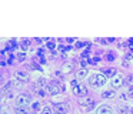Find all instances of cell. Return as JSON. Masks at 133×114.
I'll list each match as a JSON object with an SVG mask.
<instances>
[{
  "mask_svg": "<svg viewBox=\"0 0 133 114\" xmlns=\"http://www.w3.org/2000/svg\"><path fill=\"white\" fill-rule=\"evenodd\" d=\"M97 114H112V108L109 105H102L97 108Z\"/></svg>",
  "mask_w": 133,
  "mask_h": 114,
  "instance_id": "cell-6",
  "label": "cell"
},
{
  "mask_svg": "<svg viewBox=\"0 0 133 114\" xmlns=\"http://www.w3.org/2000/svg\"><path fill=\"white\" fill-rule=\"evenodd\" d=\"M63 90H64V86H60V84H57V83H52V84L49 86V93L50 94H59Z\"/></svg>",
  "mask_w": 133,
  "mask_h": 114,
  "instance_id": "cell-2",
  "label": "cell"
},
{
  "mask_svg": "<svg viewBox=\"0 0 133 114\" xmlns=\"http://www.w3.org/2000/svg\"><path fill=\"white\" fill-rule=\"evenodd\" d=\"M2 114H9V113H7V111H4V110H3V111H2Z\"/></svg>",
  "mask_w": 133,
  "mask_h": 114,
  "instance_id": "cell-24",
  "label": "cell"
},
{
  "mask_svg": "<svg viewBox=\"0 0 133 114\" xmlns=\"http://www.w3.org/2000/svg\"><path fill=\"white\" fill-rule=\"evenodd\" d=\"M89 83L93 86V87H100L106 83V76L104 74H95V76L90 77Z\"/></svg>",
  "mask_w": 133,
  "mask_h": 114,
  "instance_id": "cell-1",
  "label": "cell"
},
{
  "mask_svg": "<svg viewBox=\"0 0 133 114\" xmlns=\"http://www.w3.org/2000/svg\"><path fill=\"white\" fill-rule=\"evenodd\" d=\"M55 114H60V113H55Z\"/></svg>",
  "mask_w": 133,
  "mask_h": 114,
  "instance_id": "cell-25",
  "label": "cell"
},
{
  "mask_svg": "<svg viewBox=\"0 0 133 114\" xmlns=\"http://www.w3.org/2000/svg\"><path fill=\"white\" fill-rule=\"evenodd\" d=\"M76 76H77V79H84V77L87 76V68H82V70H79L77 73H76Z\"/></svg>",
  "mask_w": 133,
  "mask_h": 114,
  "instance_id": "cell-7",
  "label": "cell"
},
{
  "mask_svg": "<svg viewBox=\"0 0 133 114\" xmlns=\"http://www.w3.org/2000/svg\"><path fill=\"white\" fill-rule=\"evenodd\" d=\"M113 59H115V57H113V54H112V53L107 54V60H113Z\"/></svg>",
  "mask_w": 133,
  "mask_h": 114,
  "instance_id": "cell-22",
  "label": "cell"
},
{
  "mask_svg": "<svg viewBox=\"0 0 133 114\" xmlns=\"http://www.w3.org/2000/svg\"><path fill=\"white\" fill-rule=\"evenodd\" d=\"M64 71H66V73H70V71H72V67H70L69 64H67V66H64Z\"/></svg>",
  "mask_w": 133,
  "mask_h": 114,
  "instance_id": "cell-17",
  "label": "cell"
},
{
  "mask_svg": "<svg viewBox=\"0 0 133 114\" xmlns=\"http://www.w3.org/2000/svg\"><path fill=\"white\" fill-rule=\"evenodd\" d=\"M16 76H17V79H20V80H27V79H29V74L24 73V71H17Z\"/></svg>",
  "mask_w": 133,
  "mask_h": 114,
  "instance_id": "cell-10",
  "label": "cell"
},
{
  "mask_svg": "<svg viewBox=\"0 0 133 114\" xmlns=\"http://www.w3.org/2000/svg\"><path fill=\"white\" fill-rule=\"evenodd\" d=\"M19 59H20V60H23V59H24V54H23V53H22V54H19Z\"/></svg>",
  "mask_w": 133,
  "mask_h": 114,
  "instance_id": "cell-23",
  "label": "cell"
},
{
  "mask_svg": "<svg viewBox=\"0 0 133 114\" xmlns=\"http://www.w3.org/2000/svg\"><path fill=\"white\" fill-rule=\"evenodd\" d=\"M129 96H130V97H133V86L129 88Z\"/></svg>",
  "mask_w": 133,
  "mask_h": 114,
  "instance_id": "cell-21",
  "label": "cell"
},
{
  "mask_svg": "<svg viewBox=\"0 0 133 114\" xmlns=\"http://www.w3.org/2000/svg\"><path fill=\"white\" fill-rule=\"evenodd\" d=\"M123 77H122V76H115V77H113V80H112V86H113V87H115V88H120L122 87V86H123Z\"/></svg>",
  "mask_w": 133,
  "mask_h": 114,
  "instance_id": "cell-4",
  "label": "cell"
},
{
  "mask_svg": "<svg viewBox=\"0 0 133 114\" xmlns=\"http://www.w3.org/2000/svg\"><path fill=\"white\" fill-rule=\"evenodd\" d=\"M127 81H129V83H130V84H132V86H133V74H130V76H129V77H127Z\"/></svg>",
  "mask_w": 133,
  "mask_h": 114,
  "instance_id": "cell-19",
  "label": "cell"
},
{
  "mask_svg": "<svg viewBox=\"0 0 133 114\" xmlns=\"http://www.w3.org/2000/svg\"><path fill=\"white\" fill-rule=\"evenodd\" d=\"M20 47L23 48V50H29V47H30V41H27V40H24V41H22Z\"/></svg>",
  "mask_w": 133,
  "mask_h": 114,
  "instance_id": "cell-12",
  "label": "cell"
},
{
  "mask_svg": "<svg viewBox=\"0 0 133 114\" xmlns=\"http://www.w3.org/2000/svg\"><path fill=\"white\" fill-rule=\"evenodd\" d=\"M47 47H49V48H55V41H49V43H47Z\"/></svg>",
  "mask_w": 133,
  "mask_h": 114,
  "instance_id": "cell-18",
  "label": "cell"
},
{
  "mask_svg": "<svg viewBox=\"0 0 133 114\" xmlns=\"http://www.w3.org/2000/svg\"><path fill=\"white\" fill-rule=\"evenodd\" d=\"M79 90H80V93H86V87H84V86L83 84H80V86H79Z\"/></svg>",
  "mask_w": 133,
  "mask_h": 114,
  "instance_id": "cell-16",
  "label": "cell"
},
{
  "mask_svg": "<svg viewBox=\"0 0 133 114\" xmlns=\"http://www.w3.org/2000/svg\"><path fill=\"white\" fill-rule=\"evenodd\" d=\"M44 84H46V80H44V79H39L37 80V86H39V87H42V86H44Z\"/></svg>",
  "mask_w": 133,
  "mask_h": 114,
  "instance_id": "cell-13",
  "label": "cell"
},
{
  "mask_svg": "<svg viewBox=\"0 0 133 114\" xmlns=\"http://www.w3.org/2000/svg\"><path fill=\"white\" fill-rule=\"evenodd\" d=\"M42 114H50V107H44L43 111H42Z\"/></svg>",
  "mask_w": 133,
  "mask_h": 114,
  "instance_id": "cell-15",
  "label": "cell"
},
{
  "mask_svg": "<svg viewBox=\"0 0 133 114\" xmlns=\"http://www.w3.org/2000/svg\"><path fill=\"white\" fill-rule=\"evenodd\" d=\"M16 111H17V114H30L27 108H24V107H17V105H16Z\"/></svg>",
  "mask_w": 133,
  "mask_h": 114,
  "instance_id": "cell-11",
  "label": "cell"
},
{
  "mask_svg": "<svg viewBox=\"0 0 133 114\" xmlns=\"http://www.w3.org/2000/svg\"><path fill=\"white\" fill-rule=\"evenodd\" d=\"M103 73H104V76H109V77H115L116 76V71L113 70V68H104Z\"/></svg>",
  "mask_w": 133,
  "mask_h": 114,
  "instance_id": "cell-9",
  "label": "cell"
},
{
  "mask_svg": "<svg viewBox=\"0 0 133 114\" xmlns=\"http://www.w3.org/2000/svg\"><path fill=\"white\" fill-rule=\"evenodd\" d=\"M119 111L124 114V113H126V111H127V108H126V107H120V108H119Z\"/></svg>",
  "mask_w": 133,
  "mask_h": 114,
  "instance_id": "cell-20",
  "label": "cell"
},
{
  "mask_svg": "<svg viewBox=\"0 0 133 114\" xmlns=\"http://www.w3.org/2000/svg\"><path fill=\"white\" fill-rule=\"evenodd\" d=\"M30 103V98L27 96H19L17 97V107H24Z\"/></svg>",
  "mask_w": 133,
  "mask_h": 114,
  "instance_id": "cell-5",
  "label": "cell"
},
{
  "mask_svg": "<svg viewBox=\"0 0 133 114\" xmlns=\"http://www.w3.org/2000/svg\"><path fill=\"white\" fill-rule=\"evenodd\" d=\"M113 96H115V93H113V91H109V93H104L103 94L104 98H107V97H113Z\"/></svg>",
  "mask_w": 133,
  "mask_h": 114,
  "instance_id": "cell-14",
  "label": "cell"
},
{
  "mask_svg": "<svg viewBox=\"0 0 133 114\" xmlns=\"http://www.w3.org/2000/svg\"><path fill=\"white\" fill-rule=\"evenodd\" d=\"M80 105L82 107H86V110H92L95 107V101L90 98H82L80 100Z\"/></svg>",
  "mask_w": 133,
  "mask_h": 114,
  "instance_id": "cell-3",
  "label": "cell"
},
{
  "mask_svg": "<svg viewBox=\"0 0 133 114\" xmlns=\"http://www.w3.org/2000/svg\"><path fill=\"white\" fill-rule=\"evenodd\" d=\"M56 108H57V113L64 114V113H66V110H67V105H64V104H56Z\"/></svg>",
  "mask_w": 133,
  "mask_h": 114,
  "instance_id": "cell-8",
  "label": "cell"
}]
</instances>
